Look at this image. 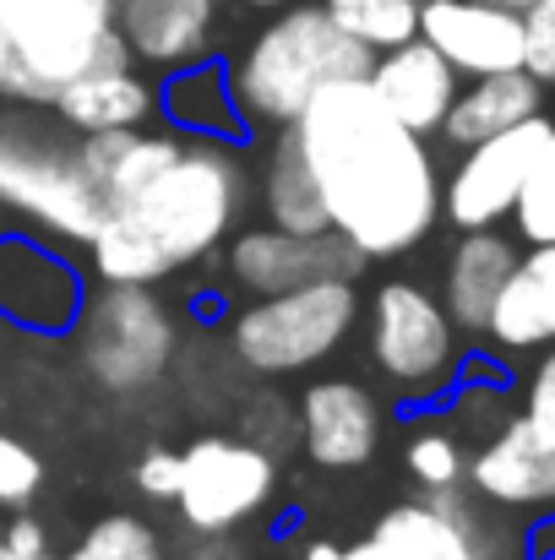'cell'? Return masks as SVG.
Here are the masks:
<instances>
[{
  "mask_svg": "<svg viewBox=\"0 0 555 560\" xmlns=\"http://www.w3.org/2000/svg\"><path fill=\"white\" fill-rule=\"evenodd\" d=\"M289 131L316 175L327 223L366 261L408 256L441 223V170L430 137L408 131L366 77L327 82Z\"/></svg>",
  "mask_w": 555,
  "mask_h": 560,
  "instance_id": "1",
  "label": "cell"
},
{
  "mask_svg": "<svg viewBox=\"0 0 555 560\" xmlns=\"http://www.w3.org/2000/svg\"><path fill=\"white\" fill-rule=\"evenodd\" d=\"M251 201L245 142L185 137L181 153L131 196L109 201L88 250L99 283H164L207 261Z\"/></svg>",
  "mask_w": 555,
  "mask_h": 560,
  "instance_id": "2",
  "label": "cell"
},
{
  "mask_svg": "<svg viewBox=\"0 0 555 560\" xmlns=\"http://www.w3.org/2000/svg\"><path fill=\"white\" fill-rule=\"evenodd\" d=\"M370 55L360 38H349L327 5H278V16L267 27H256V38L240 49V60L229 66V88L240 98V115L267 131L294 126V115L344 77H366Z\"/></svg>",
  "mask_w": 555,
  "mask_h": 560,
  "instance_id": "3",
  "label": "cell"
},
{
  "mask_svg": "<svg viewBox=\"0 0 555 560\" xmlns=\"http://www.w3.org/2000/svg\"><path fill=\"white\" fill-rule=\"evenodd\" d=\"M355 322H360V289L349 278H322L284 294H251V305H240L229 322V349L240 371L284 381L333 360L349 343Z\"/></svg>",
  "mask_w": 555,
  "mask_h": 560,
  "instance_id": "4",
  "label": "cell"
},
{
  "mask_svg": "<svg viewBox=\"0 0 555 560\" xmlns=\"http://www.w3.org/2000/svg\"><path fill=\"white\" fill-rule=\"evenodd\" d=\"M360 311H366L370 365L381 375L386 397L397 408H436L452 392L458 365L469 354L458 322L441 305V294H430L408 278H392Z\"/></svg>",
  "mask_w": 555,
  "mask_h": 560,
  "instance_id": "5",
  "label": "cell"
},
{
  "mask_svg": "<svg viewBox=\"0 0 555 560\" xmlns=\"http://www.w3.org/2000/svg\"><path fill=\"white\" fill-rule=\"evenodd\" d=\"M0 207L66 245H88L104 218V190L93 186L66 126L44 131L27 120H0Z\"/></svg>",
  "mask_w": 555,
  "mask_h": 560,
  "instance_id": "6",
  "label": "cell"
},
{
  "mask_svg": "<svg viewBox=\"0 0 555 560\" xmlns=\"http://www.w3.org/2000/svg\"><path fill=\"white\" fill-rule=\"evenodd\" d=\"M82 365L109 392L159 386L181 354V316L153 283H104L82 300L71 322Z\"/></svg>",
  "mask_w": 555,
  "mask_h": 560,
  "instance_id": "7",
  "label": "cell"
},
{
  "mask_svg": "<svg viewBox=\"0 0 555 560\" xmlns=\"http://www.w3.org/2000/svg\"><path fill=\"white\" fill-rule=\"evenodd\" d=\"M370 545L381 560H534L529 523L496 512L469 485L419 490L414 501L381 512Z\"/></svg>",
  "mask_w": 555,
  "mask_h": 560,
  "instance_id": "8",
  "label": "cell"
},
{
  "mask_svg": "<svg viewBox=\"0 0 555 560\" xmlns=\"http://www.w3.org/2000/svg\"><path fill=\"white\" fill-rule=\"evenodd\" d=\"M0 27L44 93L88 71L137 66L115 27V0H0Z\"/></svg>",
  "mask_w": 555,
  "mask_h": 560,
  "instance_id": "9",
  "label": "cell"
},
{
  "mask_svg": "<svg viewBox=\"0 0 555 560\" xmlns=\"http://www.w3.org/2000/svg\"><path fill=\"white\" fill-rule=\"evenodd\" d=\"M278 490V452L251 435H196L181 452L175 506L196 534H234Z\"/></svg>",
  "mask_w": 555,
  "mask_h": 560,
  "instance_id": "10",
  "label": "cell"
},
{
  "mask_svg": "<svg viewBox=\"0 0 555 560\" xmlns=\"http://www.w3.org/2000/svg\"><path fill=\"white\" fill-rule=\"evenodd\" d=\"M551 115H529L474 148L458 153L452 175L441 180V218L452 229H496L501 218H512V201H518V186L534 164V153L545 148L551 137Z\"/></svg>",
  "mask_w": 555,
  "mask_h": 560,
  "instance_id": "11",
  "label": "cell"
},
{
  "mask_svg": "<svg viewBox=\"0 0 555 560\" xmlns=\"http://www.w3.org/2000/svg\"><path fill=\"white\" fill-rule=\"evenodd\" d=\"M223 245H229V256H223L229 261V283L245 289V294H284V289L322 283V278L360 283V272L370 267L338 229L294 234V229L262 223V229H234Z\"/></svg>",
  "mask_w": 555,
  "mask_h": 560,
  "instance_id": "12",
  "label": "cell"
},
{
  "mask_svg": "<svg viewBox=\"0 0 555 560\" xmlns=\"http://www.w3.org/2000/svg\"><path fill=\"white\" fill-rule=\"evenodd\" d=\"M300 419V446L316 468L327 474H355L381 452L386 435V408L355 375H322L300 392L294 402Z\"/></svg>",
  "mask_w": 555,
  "mask_h": 560,
  "instance_id": "13",
  "label": "cell"
},
{
  "mask_svg": "<svg viewBox=\"0 0 555 560\" xmlns=\"http://www.w3.org/2000/svg\"><path fill=\"white\" fill-rule=\"evenodd\" d=\"M82 300H88V283L66 250L38 245L27 234H0V316L5 322H16L22 332L60 338L71 332Z\"/></svg>",
  "mask_w": 555,
  "mask_h": 560,
  "instance_id": "14",
  "label": "cell"
},
{
  "mask_svg": "<svg viewBox=\"0 0 555 560\" xmlns=\"http://www.w3.org/2000/svg\"><path fill=\"white\" fill-rule=\"evenodd\" d=\"M463 485L512 517H545L555 512V441H545L523 413H512L501 430L474 441Z\"/></svg>",
  "mask_w": 555,
  "mask_h": 560,
  "instance_id": "15",
  "label": "cell"
},
{
  "mask_svg": "<svg viewBox=\"0 0 555 560\" xmlns=\"http://www.w3.org/2000/svg\"><path fill=\"white\" fill-rule=\"evenodd\" d=\"M419 38L458 77L523 66V11L496 0H419Z\"/></svg>",
  "mask_w": 555,
  "mask_h": 560,
  "instance_id": "16",
  "label": "cell"
},
{
  "mask_svg": "<svg viewBox=\"0 0 555 560\" xmlns=\"http://www.w3.org/2000/svg\"><path fill=\"white\" fill-rule=\"evenodd\" d=\"M366 82L375 88V98L408 126V131H419V137H436L441 131V120H447V109H452V98H458V88H463V77L414 33V38H403V44H392V49H381L375 60H370Z\"/></svg>",
  "mask_w": 555,
  "mask_h": 560,
  "instance_id": "17",
  "label": "cell"
},
{
  "mask_svg": "<svg viewBox=\"0 0 555 560\" xmlns=\"http://www.w3.org/2000/svg\"><path fill=\"white\" fill-rule=\"evenodd\" d=\"M496 354H540L555 343V245L518 250L490 322L479 332Z\"/></svg>",
  "mask_w": 555,
  "mask_h": 560,
  "instance_id": "18",
  "label": "cell"
},
{
  "mask_svg": "<svg viewBox=\"0 0 555 560\" xmlns=\"http://www.w3.org/2000/svg\"><path fill=\"white\" fill-rule=\"evenodd\" d=\"M49 109H55V120H60L71 137L137 131V126H153V120H159V82L142 77L137 66L88 71V77L60 82V88L49 93Z\"/></svg>",
  "mask_w": 555,
  "mask_h": 560,
  "instance_id": "19",
  "label": "cell"
},
{
  "mask_svg": "<svg viewBox=\"0 0 555 560\" xmlns=\"http://www.w3.org/2000/svg\"><path fill=\"white\" fill-rule=\"evenodd\" d=\"M212 11L207 0H115V27L137 66L175 71L212 49Z\"/></svg>",
  "mask_w": 555,
  "mask_h": 560,
  "instance_id": "20",
  "label": "cell"
},
{
  "mask_svg": "<svg viewBox=\"0 0 555 560\" xmlns=\"http://www.w3.org/2000/svg\"><path fill=\"white\" fill-rule=\"evenodd\" d=\"M512 261H518V240L512 234H501V229H458V245H452L447 272H441V305H447V316L458 322L463 338L485 332L490 305H496Z\"/></svg>",
  "mask_w": 555,
  "mask_h": 560,
  "instance_id": "21",
  "label": "cell"
},
{
  "mask_svg": "<svg viewBox=\"0 0 555 560\" xmlns=\"http://www.w3.org/2000/svg\"><path fill=\"white\" fill-rule=\"evenodd\" d=\"M159 120H170V131H181V137L251 142V120L240 115V98L229 88V66L212 60V55L164 71V82H159Z\"/></svg>",
  "mask_w": 555,
  "mask_h": 560,
  "instance_id": "22",
  "label": "cell"
},
{
  "mask_svg": "<svg viewBox=\"0 0 555 560\" xmlns=\"http://www.w3.org/2000/svg\"><path fill=\"white\" fill-rule=\"evenodd\" d=\"M540 109H545V88L523 66L490 71V77H463V88H458V98H452V109H447L436 137L452 153H463V148H474V142H485V137L540 115Z\"/></svg>",
  "mask_w": 555,
  "mask_h": 560,
  "instance_id": "23",
  "label": "cell"
},
{
  "mask_svg": "<svg viewBox=\"0 0 555 560\" xmlns=\"http://www.w3.org/2000/svg\"><path fill=\"white\" fill-rule=\"evenodd\" d=\"M262 207H267V223L278 229H294V234H322L333 229L327 223V207H322V190H316V175L294 142V131L284 126L273 153H267V170H262Z\"/></svg>",
  "mask_w": 555,
  "mask_h": 560,
  "instance_id": "24",
  "label": "cell"
},
{
  "mask_svg": "<svg viewBox=\"0 0 555 560\" xmlns=\"http://www.w3.org/2000/svg\"><path fill=\"white\" fill-rule=\"evenodd\" d=\"M322 5L349 38L366 44L370 55L419 33V0H322Z\"/></svg>",
  "mask_w": 555,
  "mask_h": 560,
  "instance_id": "25",
  "label": "cell"
},
{
  "mask_svg": "<svg viewBox=\"0 0 555 560\" xmlns=\"http://www.w3.org/2000/svg\"><path fill=\"white\" fill-rule=\"evenodd\" d=\"M436 408H447V419H452V430L469 441H485L490 430H501L518 408H512V397H507V375H458L452 381V392L436 402Z\"/></svg>",
  "mask_w": 555,
  "mask_h": 560,
  "instance_id": "26",
  "label": "cell"
},
{
  "mask_svg": "<svg viewBox=\"0 0 555 560\" xmlns=\"http://www.w3.org/2000/svg\"><path fill=\"white\" fill-rule=\"evenodd\" d=\"M403 468L419 490H447V485H463L469 474V441L452 430V424H419L403 446Z\"/></svg>",
  "mask_w": 555,
  "mask_h": 560,
  "instance_id": "27",
  "label": "cell"
},
{
  "mask_svg": "<svg viewBox=\"0 0 555 560\" xmlns=\"http://www.w3.org/2000/svg\"><path fill=\"white\" fill-rule=\"evenodd\" d=\"M66 560H170V556H164V539H159L153 523H142L131 512H109L77 539V550H66Z\"/></svg>",
  "mask_w": 555,
  "mask_h": 560,
  "instance_id": "28",
  "label": "cell"
},
{
  "mask_svg": "<svg viewBox=\"0 0 555 560\" xmlns=\"http://www.w3.org/2000/svg\"><path fill=\"white\" fill-rule=\"evenodd\" d=\"M512 223H518V240L523 245H555V126L545 137V148L534 153L518 201H512Z\"/></svg>",
  "mask_w": 555,
  "mask_h": 560,
  "instance_id": "29",
  "label": "cell"
},
{
  "mask_svg": "<svg viewBox=\"0 0 555 560\" xmlns=\"http://www.w3.org/2000/svg\"><path fill=\"white\" fill-rule=\"evenodd\" d=\"M240 435H251V441H256V446H267V452H289V446H300L294 402H284V397H273V392H256V397L245 402Z\"/></svg>",
  "mask_w": 555,
  "mask_h": 560,
  "instance_id": "30",
  "label": "cell"
},
{
  "mask_svg": "<svg viewBox=\"0 0 555 560\" xmlns=\"http://www.w3.org/2000/svg\"><path fill=\"white\" fill-rule=\"evenodd\" d=\"M523 71L545 93H555V0L523 5Z\"/></svg>",
  "mask_w": 555,
  "mask_h": 560,
  "instance_id": "31",
  "label": "cell"
},
{
  "mask_svg": "<svg viewBox=\"0 0 555 560\" xmlns=\"http://www.w3.org/2000/svg\"><path fill=\"white\" fill-rule=\"evenodd\" d=\"M44 485V463L27 441L0 430V506H27Z\"/></svg>",
  "mask_w": 555,
  "mask_h": 560,
  "instance_id": "32",
  "label": "cell"
},
{
  "mask_svg": "<svg viewBox=\"0 0 555 560\" xmlns=\"http://www.w3.org/2000/svg\"><path fill=\"white\" fill-rule=\"evenodd\" d=\"M523 419H529L545 441H555V343L540 354V365H534L529 386H523Z\"/></svg>",
  "mask_w": 555,
  "mask_h": 560,
  "instance_id": "33",
  "label": "cell"
},
{
  "mask_svg": "<svg viewBox=\"0 0 555 560\" xmlns=\"http://www.w3.org/2000/svg\"><path fill=\"white\" fill-rule=\"evenodd\" d=\"M137 490L153 495V501H175V490H181V452L175 446H148L142 463H137Z\"/></svg>",
  "mask_w": 555,
  "mask_h": 560,
  "instance_id": "34",
  "label": "cell"
},
{
  "mask_svg": "<svg viewBox=\"0 0 555 560\" xmlns=\"http://www.w3.org/2000/svg\"><path fill=\"white\" fill-rule=\"evenodd\" d=\"M0 98H11V104H49V93L38 88V77L22 66V55L11 49V38H5V27H0Z\"/></svg>",
  "mask_w": 555,
  "mask_h": 560,
  "instance_id": "35",
  "label": "cell"
},
{
  "mask_svg": "<svg viewBox=\"0 0 555 560\" xmlns=\"http://www.w3.org/2000/svg\"><path fill=\"white\" fill-rule=\"evenodd\" d=\"M11 550H22V556H49V534H44V523L38 517H27V512H16L11 523H5V534H0Z\"/></svg>",
  "mask_w": 555,
  "mask_h": 560,
  "instance_id": "36",
  "label": "cell"
},
{
  "mask_svg": "<svg viewBox=\"0 0 555 560\" xmlns=\"http://www.w3.org/2000/svg\"><path fill=\"white\" fill-rule=\"evenodd\" d=\"M190 560H245V556H240V545H234L229 534H196Z\"/></svg>",
  "mask_w": 555,
  "mask_h": 560,
  "instance_id": "37",
  "label": "cell"
},
{
  "mask_svg": "<svg viewBox=\"0 0 555 560\" xmlns=\"http://www.w3.org/2000/svg\"><path fill=\"white\" fill-rule=\"evenodd\" d=\"M529 556L534 560H555V512L529 523Z\"/></svg>",
  "mask_w": 555,
  "mask_h": 560,
  "instance_id": "38",
  "label": "cell"
},
{
  "mask_svg": "<svg viewBox=\"0 0 555 560\" xmlns=\"http://www.w3.org/2000/svg\"><path fill=\"white\" fill-rule=\"evenodd\" d=\"M300 560H344V550H338V545H327V539H316V545H305V556Z\"/></svg>",
  "mask_w": 555,
  "mask_h": 560,
  "instance_id": "39",
  "label": "cell"
},
{
  "mask_svg": "<svg viewBox=\"0 0 555 560\" xmlns=\"http://www.w3.org/2000/svg\"><path fill=\"white\" fill-rule=\"evenodd\" d=\"M0 560H55V556H22V550H11V545L0 539Z\"/></svg>",
  "mask_w": 555,
  "mask_h": 560,
  "instance_id": "40",
  "label": "cell"
},
{
  "mask_svg": "<svg viewBox=\"0 0 555 560\" xmlns=\"http://www.w3.org/2000/svg\"><path fill=\"white\" fill-rule=\"evenodd\" d=\"M245 5H262V11H278V5H289V0H245Z\"/></svg>",
  "mask_w": 555,
  "mask_h": 560,
  "instance_id": "41",
  "label": "cell"
},
{
  "mask_svg": "<svg viewBox=\"0 0 555 560\" xmlns=\"http://www.w3.org/2000/svg\"><path fill=\"white\" fill-rule=\"evenodd\" d=\"M496 5H512V11H523V5H529V0H496Z\"/></svg>",
  "mask_w": 555,
  "mask_h": 560,
  "instance_id": "42",
  "label": "cell"
},
{
  "mask_svg": "<svg viewBox=\"0 0 555 560\" xmlns=\"http://www.w3.org/2000/svg\"><path fill=\"white\" fill-rule=\"evenodd\" d=\"M207 5H223V0H207Z\"/></svg>",
  "mask_w": 555,
  "mask_h": 560,
  "instance_id": "43",
  "label": "cell"
},
{
  "mask_svg": "<svg viewBox=\"0 0 555 560\" xmlns=\"http://www.w3.org/2000/svg\"><path fill=\"white\" fill-rule=\"evenodd\" d=\"M0 212H5V207H0Z\"/></svg>",
  "mask_w": 555,
  "mask_h": 560,
  "instance_id": "44",
  "label": "cell"
}]
</instances>
